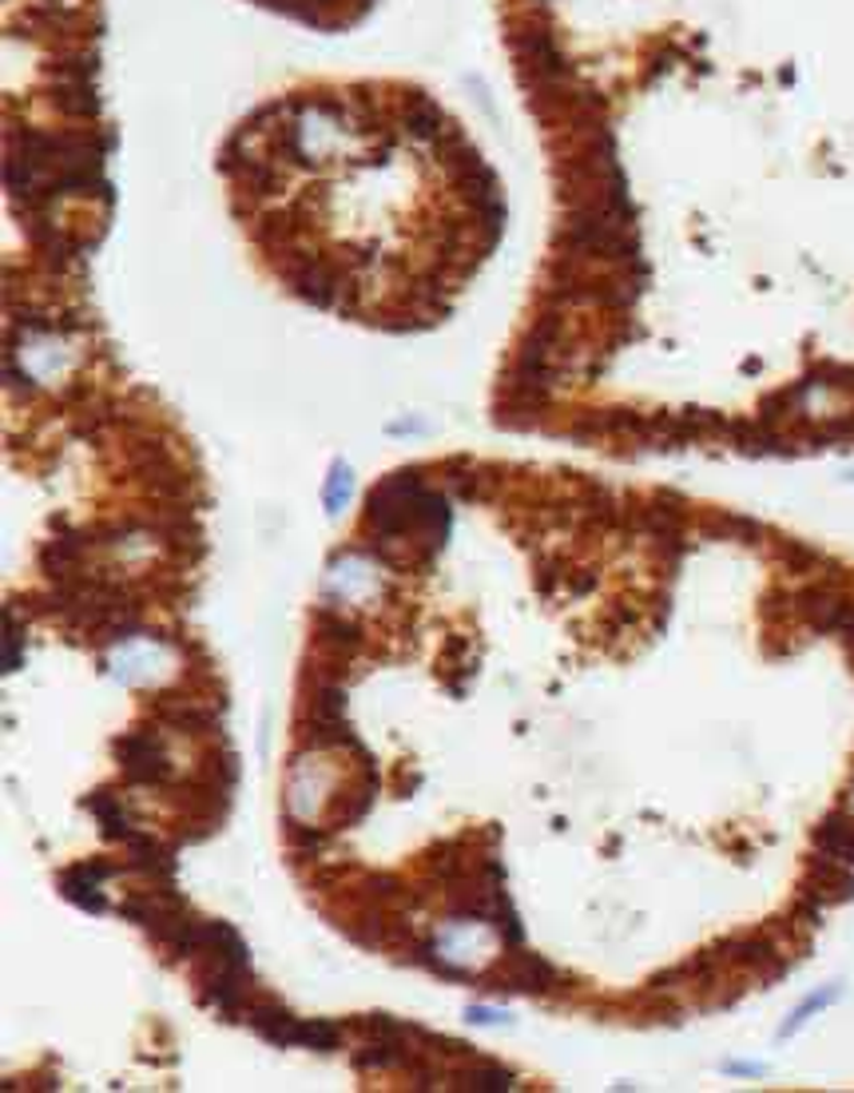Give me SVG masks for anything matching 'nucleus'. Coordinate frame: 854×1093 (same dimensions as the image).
<instances>
[{"label": "nucleus", "mask_w": 854, "mask_h": 1093, "mask_svg": "<svg viewBox=\"0 0 854 1093\" xmlns=\"http://www.w3.org/2000/svg\"><path fill=\"white\" fill-rule=\"evenodd\" d=\"M230 211L303 303L382 330L450 315L501 239L497 175L398 80H315L247 111L220 152Z\"/></svg>", "instance_id": "nucleus-1"}, {"label": "nucleus", "mask_w": 854, "mask_h": 1093, "mask_svg": "<svg viewBox=\"0 0 854 1093\" xmlns=\"http://www.w3.org/2000/svg\"><path fill=\"white\" fill-rule=\"evenodd\" d=\"M111 752L120 760L123 767V779L135 787H167L176 779V767L167 760L164 752V740L147 728H132V732H123L120 740L111 743Z\"/></svg>", "instance_id": "nucleus-2"}, {"label": "nucleus", "mask_w": 854, "mask_h": 1093, "mask_svg": "<svg viewBox=\"0 0 854 1093\" xmlns=\"http://www.w3.org/2000/svg\"><path fill=\"white\" fill-rule=\"evenodd\" d=\"M271 12H283L290 21L315 24V28H346L370 9V0H254Z\"/></svg>", "instance_id": "nucleus-3"}, {"label": "nucleus", "mask_w": 854, "mask_h": 1093, "mask_svg": "<svg viewBox=\"0 0 854 1093\" xmlns=\"http://www.w3.org/2000/svg\"><path fill=\"white\" fill-rule=\"evenodd\" d=\"M111 874H120V867L108 863V859H88V863L68 867V871L60 874V891H64L68 903H76L80 910L99 915V910L108 907V898L99 895V883L111 879Z\"/></svg>", "instance_id": "nucleus-4"}, {"label": "nucleus", "mask_w": 854, "mask_h": 1093, "mask_svg": "<svg viewBox=\"0 0 854 1093\" xmlns=\"http://www.w3.org/2000/svg\"><path fill=\"white\" fill-rule=\"evenodd\" d=\"M152 720H159L164 728L171 732H183V736H207L215 732V712L199 708L195 700H183V696H171V692H159L152 696Z\"/></svg>", "instance_id": "nucleus-5"}, {"label": "nucleus", "mask_w": 854, "mask_h": 1093, "mask_svg": "<svg viewBox=\"0 0 854 1093\" xmlns=\"http://www.w3.org/2000/svg\"><path fill=\"white\" fill-rule=\"evenodd\" d=\"M242 1018H247V1026H251L259 1038L271 1042V1046H298V1022H303V1018L290 1014L283 1002H274V998L247 1002Z\"/></svg>", "instance_id": "nucleus-6"}, {"label": "nucleus", "mask_w": 854, "mask_h": 1093, "mask_svg": "<svg viewBox=\"0 0 854 1093\" xmlns=\"http://www.w3.org/2000/svg\"><path fill=\"white\" fill-rule=\"evenodd\" d=\"M315 633H318V648H327V653L358 656L366 648V633L339 609H315Z\"/></svg>", "instance_id": "nucleus-7"}, {"label": "nucleus", "mask_w": 854, "mask_h": 1093, "mask_svg": "<svg viewBox=\"0 0 854 1093\" xmlns=\"http://www.w3.org/2000/svg\"><path fill=\"white\" fill-rule=\"evenodd\" d=\"M803 891L819 895L822 903H846L854 898V871L839 859H810L807 863V879H803Z\"/></svg>", "instance_id": "nucleus-8"}, {"label": "nucleus", "mask_w": 854, "mask_h": 1093, "mask_svg": "<svg viewBox=\"0 0 854 1093\" xmlns=\"http://www.w3.org/2000/svg\"><path fill=\"white\" fill-rule=\"evenodd\" d=\"M497 983L513 986V990H529V995H545L557 986V971L537 954H509L497 966Z\"/></svg>", "instance_id": "nucleus-9"}, {"label": "nucleus", "mask_w": 854, "mask_h": 1093, "mask_svg": "<svg viewBox=\"0 0 854 1093\" xmlns=\"http://www.w3.org/2000/svg\"><path fill=\"white\" fill-rule=\"evenodd\" d=\"M123 847H128V871H140V874H147V879L171 883V874H176V855L167 851L155 835L135 831L132 839H123Z\"/></svg>", "instance_id": "nucleus-10"}, {"label": "nucleus", "mask_w": 854, "mask_h": 1093, "mask_svg": "<svg viewBox=\"0 0 854 1093\" xmlns=\"http://www.w3.org/2000/svg\"><path fill=\"white\" fill-rule=\"evenodd\" d=\"M815 847L827 859H839V863L854 867V811H831L815 827Z\"/></svg>", "instance_id": "nucleus-11"}, {"label": "nucleus", "mask_w": 854, "mask_h": 1093, "mask_svg": "<svg viewBox=\"0 0 854 1093\" xmlns=\"http://www.w3.org/2000/svg\"><path fill=\"white\" fill-rule=\"evenodd\" d=\"M84 808L96 815L108 839L123 843V839H132L135 835V823H132V815H128V808H123V796H116V791H108V787H99V791L84 796Z\"/></svg>", "instance_id": "nucleus-12"}, {"label": "nucleus", "mask_w": 854, "mask_h": 1093, "mask_svg": "<svg viewBox=\"0 0 854 1093\" xmlns=\"http://www.w3.org/2000/svg\"><path fill=\"white\" fill-rule=\"evenodd\" d=\"M453 1082L461 1090H477V1093H501V1090H513V1073L501 1070V1066H461L453 1073Z\"/></svg>", "instance_id": "nucleus-13"}, {"label": "nucleus", "mask_w": 854, "mask_h": 1093, "mask_svg": "<svg viewBox=\"0 0 854 1093\" xmlns=\"http://www.w3.org/2000/svg\"><path fill=\"white\" fill-rule=\"evenodd\" d=\"M298 1046H310V1049H322V1054H330V1049L342 1046V1026H334V1022H327V1018H310V1022H298Z\"/></svg>", "instance_id": "nucleus-14"}, {"label": "nucleus", "mask_w": 854, "mask_h": 1093, "mask_svg": "<svg viewBox=\"0 0 854 1093\" xmlns=\"http://www.w3.org/2000/svg\"><path fill=\"white\" fill-rule=\"evenodd\" d=\"M834 998H839V986H827V990H819V995H810L807 1002H803L799 1010H795V1014H791L787 1022H783V1030H779V1038H791L795 1030L807 1026L810 1014H819V1010H827V1006H831Z\"/></svg>", "instance_id": "nucleus-15"}, {"label": "nucleus", "mask_w": 854, "mask_h": 1093, "mask_svg": "<svg viewBox=\"0 0 854 1093\" xmlns=\"http://www.w3.org/2000/svg\"><path fill=\"white\" fill-rule=\"evenodd\" d=\"M21 645H24V628H21V616L16 609H4V668L16 672L21 668Z\"/></svg>", "instance_id": "nucleus-16"}, {"label": "nucleus", "mask_w": 854, "mask_h": 1093, "mask_svg": "<svg viewBox=\"0 0 854 1093\" xmlns=\"http://www.w3.org/2000/svg\"><path fill=\"white\" fill-rule=\"evenodd\" d=\"M286 839H290V847H298V851H307V855H315V851H322L327 847V831H318V827H307V823H286Z\"/></svg>", "instance_id": "nucleus-17"}, {"label": "nucleus", "mask_w": 854, "mask_h": 1093, "mask_svg": "<svg viewBox=\"0 0 854 1093\" xmlns=\"http://www.w3.org/2000/svg\"><path fill=\"white\" fill-rule=\"evenodd\" d=\"M783 561L791 565V573H807V568L822 565V553L803 545V541H783Z\"/></svg>", "instance_id": "nucleus-18"}, {"label": "nucleus", "mask_w": 854, "mask_h": 1093, "mask_svg": "<svg viewBox=\"0 0 854 1093\" xmlns=\"http://www.w3.org/2000/svg\"><path fill=\"white\" fill-rule=\"evenodd\" d=\"M346 497H351V470H342V466H334V473H330V490H327L330 514H339L342 505H346Z\"/></svg>", "instance_id": "nucleus-19"}, {"label": "nucleus", "mask_w": 854, "mask_h": 1093, "mask_svg": "<svg viewBox=\"0 0 854 1093\" xmlns=\"http://www.w3.org/2000/svg\"><path fill=\"white\" fill-rule=\"evenodd\" d=\"M822 437H831V442H854V418H834L822 426Z\"/></svg>", "instance_id": "nucleus-20"}, {"label": "nucleus", "mask_w": 854, "mask_h": 1093, "mask_svg": "<svg viewBox=\"0 0 854 1093\" xmlns=\"http://www.w3.org/2000/svg\"><path fill=\"white\" fill-rule=\"evenodd\" d=\"M497 1010H485V1006H470V1022H477V1026H494L497 1022Z\"/></svg>", "instance_id": "nucleus-21"}]
</instances>
